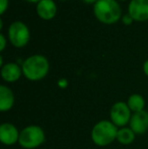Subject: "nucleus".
<instances>
[{"label": "nucleus", "mask_w": 148, "mask_h": 149, "mask_svg": "<svg viewBox=\"0 0 148 149\" xmlns=\"http://www.w3.org/2000/svg\"><path fill=\"white\" fill-rule=\"evenodd\" d=\"M143 70H144V73L148 76V60L146 62L144 63V65H143Z\"/></svg>", "instance_id": "a211bd4d"}, {"label": "nucleus", "mask_w": 148, "mask_h": 149, "mask_svg": "<svg viewBox=\"0 0 148 149\" xmlns=\"http://www.w3.org/2000/svg\"><path fill=\"white\" fill-rule=\"evenodd\" d=\"M8 35L11 43L15 47H22L28 43L30 39V31L28 26L22 22H12L9 26Z\"/></svg>", "instance_id": "423d86ee"}, {"label": "nucleus", "mask_w": 148, "mask_h": 149, "mask_svg": "<svg viewBox=\"0 0 148 149\" xmlns=\"http://www.w3.org/2000/svg\"><path fill=\"white\" fill-rule=\"evenodd\" d=\"M111 121L117 127H125L127 124L130 123L131 120V110L126 102H118L112 107L111 112Z\"/></svg>", "instance_id": "39448f33"}, {"label": "nucleus", "mask_w": 148, "mask_h": 149, "mask_svg": "<svg viewBox=\"0 0 148 149\" xmlns=\"http://www.w3.org/2000/svg\"><path fill=\"white\" fill-rule=\"evenodd\" d=\"M129 14L133 19H148V0H132L129 4Z\"/></svg>", "instance_id": "0eeeda50"}, {"label": "nucleus", "mask_w": 148, "mask_h": 149, "mask_svg": "<svg viewBox=\"0 0 148 149\" xmlns=\"http://www.w3.org/2000/svg\"><path fill=\"white\" fill-rule=\"evenodd\" d=\"M118 129L112 121H101L94 125L91 131V139L97 146H107L117 139Z\"/></svg>", "instance_id": "f03ea898"}, {"label": "nucleus", "mask_w": 148, "mask_h": 149, "mask_svg": "<svg viewBox=\"0 0 148 149\" xmlns=\"http://www.w3.org/2000/svg\"><path fill=\"white\" fill-rule=\"evenodd\" d=\"M94 14L101 22L114 24L121 17V7L115 0H97L94 4Z\"/></svg>", "instance_id": "7ed1b4c3"}, {"label": "nucleus", "mask_w": 148, "mask_h": 149, "mask_svg": "<svg viewBox=\"0 0 148 149\" xmlns=\"http://www.w3.org/2000/svg\"><path fill=\"white\" fill-rule=\"evenodd\" d=\"M56 4L53 0H41L37 6V11L41 17L50 19L56 14Z\"/></svg>", "instance_id": "f8f14e48"}, {"label": "nucleus", "mask_w": 148, "mask_h": 149, "mask_svg": "<svg viewBox=\"0 0 148 149\" xmlns=\"http://www.w3.org/2000/svg\"><path fill=\"white\" fill-rule=\"evenodd\" d=\"M17 128L10 123H3L0 126V141L5 145H12L19 139Z\"/></svg>", "instance_id": "6e6552de"}, {"label": "nucleus", "mask_w": 148, "mask_h": 149, "mask_svg": "<svg viewBox=\"0 0 148 149\" xmlns=\"http://www.w3.org/2000/svg\"><path fill=\"white\" fill-rule=\"evenodd\" d=\"M83 1L87 2V3H91V2H94V1H97V0H83Z\"/></svg>", "instance_id": "6ab92c4d"}, {"label": "nucleus", "mask_w": 148, "mask_h": 149, "mask_svg": "<svg viewBox=\"0 0 148 149\" xmlns=\"http://www.w3.org/2000/svg\"><path fill=\"white\" fill-rule=\"evenodd\" d=\"M28 1H31V2H37V1H41V0H28Z\"/></svg>", "instance_id": "aec40b11"}, {"label": "nucleus", "mask_w": 148, "mask_h": 149, "mask_svg": "<svg viewBox=\"0 0 148 149\" xmlns=\"http://www.w3.org/2000/svg\"><path fill=\"white\" fill-rule=\"evenodd\" d=\"M14 104V94L11 89L5 85L0 86V111H9Z\"/></svg>", "instance_id": "9b49d317"}, {"label": "nucleus", "mask_w": 148, "mask_h": 149, "mask_svg": "<svg viewBox=\"0 0 148 149\" xmlns=\"http://www.w3.org/2000/svg\"><path fill=\"white\" fill-rule=\"evenodd\" d=\"M130 128L135 134H144L148 130V112L134 113L130 120Z\"/></svg>", "instance_id": "1a4fd4ad"}, {"label": "nucleus", "mask_w": 148, "mask_h": 149, "mask_svg": "<svg viewBox=\"0 0 148 149\" xmlns=\"http://www.w3.org/2000/svg\"><path fill=\"white\" fill-rule=\"evenodd\" d=\"M22 75L19 66L15 63H7L1 69V76L7 82H14Z\"/></svg>", "instance_id": "9d476101"}, {"label": "nucleus", "mask_w": 148, "mask_h": 149, "mask_svg": "<svg viewBox=\"0 0 148 149\" xmlns=\"http://www.w3.org/2000/svg\"><path fill=\"white\" fill-rule=\"evenodd\" d=\"M127 104H128V107L130 108V110L132 111V112L138 113V112H141V111H144L145 100L142 95L135 93L129 96Z\"/></svg>", "instance_id": "ddd939ff"}, {"label": "nucleus", "mask_w": 148, "mask_h": 149, "mask_svg": "<svg viewBox=\"0 0 148 149\" xmlns=\"http://www.w3.org/2000/svg\"><path fill=\"white\" fill-rule=\"evenodd\" d=\"M49 71V62L42 55L28 57L22 64V72L30 80H40L47 75Z\"/></svg>", "instance_id": "f257e3e1"}, {"label": "nucleus", "mask_w": 148, "mask_h": 149, "mask_svg": "<svg viewBox=\"0 0 148 149\" xmlns=\"http://www.w3.org/2000/svg\"><path fill=\"white\" fill-rule=\"evenodd\" d=\"M132 19H133V18L131 17L130 14H126L125 16H123V20H124V22H125V24H131V22H132Z\"/></svg>", "instance_id": "dca6fc26"}, {"label": "nucleus", "mask_w": 148, "mask_h": 149, "mask_svg": "<svg viewBox=\"0 0 148 149\" xmlns=\"http://www.w3.org/2000/svg\"><path fill=\"white\" fill-rule=\"evenodd\" d=\"M0 1H1V6H0V12H1V13H3L4 10H5L6 7H7L8 1H7V0H0Z\"/></svg>", "instance_id": "2eb2a0df"}, {"label": "nucleus", "mask_w": 148, "mask_h": 149, "mask_svg": "<svg viewBox=\"0 0 148 149\" xmlns=\"http://www.w3.org/2000/svg\"><path fill=\"white\" fill-rule=\"evenodd\" d=\"M0 41H1V46H0V50H3L4 47H5V38H4L3 35H0Z\"/></svg>", "instance_id": "f3484780"}, {"label": "nucleus", "mask_w": 148, "mask_h": 149, "mask_svg": "<svg viewBox=\"0 0 148 149\" xmlns=\"http://www.w3.org/2000/svg\"><path fill=\"white\" fill-rule=\"evenodd\" d=\"M135 139V133L131 128L123 127L120 130H118V134H117V140L120 143L128 145L131 144Z\"/></svg>", "instance_id": "4468645a"}, {"label": "nucleus", "mask_w": 148, "mask_h": 149, "mask_svg": "<svg viewBox=\"0 0 148 149\" xmlns=\"http://www.w3.org/2000/svg\"><path fill=\"white\" fill-rule=\"evenodd\" d=\"M45 141V132L39 126H28L19 133L18 143L22 148L35 149Z\"/></svg>", "instance_id": "20e7f679"}]
</instances>
